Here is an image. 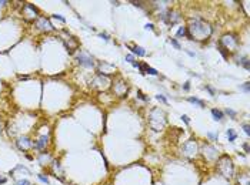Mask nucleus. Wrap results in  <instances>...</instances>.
<instances>
[{
	"instance_id": "22",
	"label": "nucleus",
	"mask_w": 250,
	"mask_h": 185,
	"mask_svg": "<svg viewBox=\"0 0 250 185\" xmlns=\"http://www.w3.org/2000/svg\"><path fill=\"white\" fill-rule=\"evenodd\" d=\"M147 73L152 74V75H157V74H159L156 70H154V69H152V67H149V69H147Z\"/></svg>"
},
{
	"instance_id": "36",
	"label": "nucleus",
	"mask_w": 250,
	"mask_h": 185,
	"mask_svg": "<svg viewBox=\"0 0 250 185\" xmlns=\"http://www.w3.org/2000/svg\"><path fill=\"white\" fill-rule=\"evenodd\" d=\"M100 37H102V38H104V40H109L107 34H103V33H102V34H100Z\"/></svg>"
},
{
	"instance_id": "4",
	"label": "nucleus",
	"mask_w": 250,
	"mask_h": 185,
	"mask_svg": "<svg viewBox=\"0 0 250 185\" xmlns=\"http://www.w3.org/2000/svg\"><path fill=\"white\" fill-rule=\"evenodd\" d=\"M220 46L226 50H234L236 48V46H237V38L234 36H232V34H226V36L222 37V41H220Z\"/></svg>"
},
{
	"instance_id": "16",
	"label": "nucleus",
	"mask_w": 250,
	"mask_h": 185,
	"mask_svg": "<svg viewBox=\"0 0 250 185\" xmlns=\"http://www.w3.org/2000/svg\"><path fill=\"white\" fill-rule=\"evenodd\" d=\"M227 137H229V141H234L236 140V133L233 130H227Z\"/></svg>"
},
{
	"instance_id": "5",
	"label": "nucleus",
	"mask_w": 250,
	"mask_h": 185,
	"mask_svg": "<svg viewBox=\"0 0 250 185\" xmlns=\"http://www.w3.org/2000/svg\"><path fill=\"white\" fill-rule=\"evenodd\" d=\"M23 13H24V17H26L27 20H30V19H36V17H37L36 14L39 13V10H37L36 6H33V4H30V3H26L24 7H23Z\"/></svg>"
},
{
	"instance_id": "7",
	"label": "nucleus",
	"mask_w": 250,
	"mask_h": 185,
	"mask_svg": "<svg viewBox=\"0 0 250 185\" xmlns=\"http://www.w3.org/2000/svg\"><path fill=\"white\" fill-rule=\"evenodd\" d=\"M183 151H184V155H187V157H193V155L196 154V151H197V145H196V143H194L193 140L187 141V143L183 145Z\"/></svg>"
},
{
	"instance_id": "14",
	"label": "nucleus",
	"mask_w": 250,
	"mask_h": 185,
	"mask_svg": "<svg viewBox=\"0 0 250 185\" xmlns=\"http://www.w3.org/2000/svg\"><path fill=\"white\" fill-rule=\"evenodd\" d=\"M239 182H240V185H250V182H249V175H247V174H243V175H240V177H239Z\"/></svg>"
},
{
	"instance_id": "17",
	"label": "nucleus",
	"mask_w": 250,
	"mask_h": 185,
	"mask_svg": "<svg viewBox=\"0 0 250 185\" xmlns=\"http://www.w3.org/2000/svg\"><path fill=\"white\" fill-rule=\"evenodd\" d=\"M187 34V30H186V27H180L179 30H177V36L182 37V36H186Z\"/></svg>"
},
{
	"instance_id": "30",
	"label": "nucleus",
	"mask_w": 250,
	"mask_h": 185,
	"mask_svg": "<svg viewBox=\"0 0 250 185\" xmlns=\"http://www.w3.org/2000/svg\"><path fill=\"white\" fill-rule=\"evenodd\" d=\"M243 128H245V133H246V134H247V135H250V128H249V125H247V124H246V125H245V127H243Z\"/></svg>"
},
{
	"instance_id": "38",
	"label": "nucleus",
	"mask_w": 250,
	"mask_h": 185,
	"mask_svg": "<svg viewBox=\"0 0 250 185\" xmlns=\"http://www.w3.org/2000/svg\"><path fill=\"white\" fill-rule=\"evenodd\" d=\"M4 4H7V1H4V0H3V1H0V6H4Z\"/></svg>"
},
{
	"instance_id": "15",
	"label": "nucleus",
	"mask_w": 250,
	"mask_h": 185,
	"mask_svg": "<svg viewBox=\"0 0 250 185\" xmlns=\"http://www.w3.org/2000/svg\"><path fill=\"white\" fill-rule=\"evenodd\" d=\"M189 101H190V103H193V104H197L199 107H203V106H205V103H203L202 100L196 98V97H189Z\"/></svg>"
},
{
	"instance_id": "1",
	"label": "nucleus",
	"mask_w": 250,
	"mask_h": 185,
	"mask_svg": "<svg viewBox=\"0 0 250 185\" xmlns=\"http://www.w3.org/2000/svg\"><path fill=\"white\" fill-rule=\"evenodd\" d=\"M186 30L189 32L187 36L190 37V40H206L211 34V27L210 24L203 22V20H192L190 26L186 27Z\"/></svg>"
},
{
	"instance_id": "23",
	"label": "nucleus",
	"mask_w": 250,
	"mask_h": 185,
	"mask_svg": "<svg viewBox=\"0 0 250 185\" xmlns=\"http://www.w3.org/2000/svg\"><path fill=\"white\" fill-rule=\"evenodd\" d=\"M242 64H243V67H245V69H247V70H249V60H247V59H243V63H242Z\"/></svg>"
},
{
	"instance_id": "32",
	"label": "nucleus",
	"mask_w": 250,
	"mask_h": 185,
	"mask_svg": "<svg viewBox=\"0 0 250 185\" xmlns=\"http://www.w3.org/2000/svg\"><path fill=\"white\" fill-rule=\"evenodd\" d=\"M139 97H140V98H142V100H144V101H146V100H147V98H146V97H144V96H143V94H142V91H139Z\"/></svg>"
},
{
	"instance_id": "19",
	"label": "nucleus",
	"mask_w": 250,
	"mask_h": 185,
	"mask_svg": "<svg viewBox=\"0 0 250 185\" xmlns=\"http://www.w3.org/2000/svg\"><path fill=\"white\" fill-rule=\"evenodd\" d=\"M16 184L17 185H32L30 184V181H27V180H20V181H17Z\"/></svg>"
},
{
	"instance_id": "28",
	"label": "nucleus",
	"mask_w": 250,
	"mask_h": 185,
	"mask_svg": "<svg viewBox=\"0 0 250 185\" xmlns=\"http://www.w3.org/2000/svg\"><path fill=\"white\" fill-rule=\"evenodd\" d=\"M126 60L130 61V63H133V56H131V54H127V56H126Z\"/></svg>"
},
{
	"instance_id": "31",
	"label": "nucleus",
	"mask_w": 250,
	"mask_h": 185,
	"mask_svg": "<svg viewBox=\"0 0 250 185\" xmlns=\"http://www.w3.org/2000/svg\"><path fill=\"white\" fill-rule=\"evenodd\" d=\"M206 90H207L209 93L211 94V96H214V91H213V88H210V87H206Z\"/></svg>"
},
{
	"instance_id": "8",
	"label": "nucleus",
	"mask_w": 250,
	"mask_h": 185,
	"mask_svg": "<svg viewBox=\"0 0 250 185\" xmlns=\"http://www.w3.org/2000/svg\"><path fill=\"white\" fill-rule=\"evenodd\" d=\"M77 61H79L82 66H84V67H93V66H94L93 59H91L90 56H87V54H79Z\"/></svg>"
},
{
	"instance_id": "9",
	"label": "nucleus",
	"mask_w": 250,
	"mask_h": 185,
	"mask_svg": "<svg viewBox=\"0 0 250 185\" xmlns=\"http://www.w3.org/2000/svg\"><path fill=\"white\" fill-rule=\"evenodd\" d=\"M32 145H33V144H32V141H30L27 137H22V138H19V141H17V147L20 148V149H23V151L29 149Z\"/></svg>"
},
{
	"instance_id": "10",
	"label": "nucleus",
	"mask_w": 250,
	"mask_h": 185,
	"mask_svg": "<svg viewBox=\"0 0 250 185\" xmlns=\"http://www.w3.org/2000/svg\"><path fill=\"white\" fill-rule=\"evenodd\" d=\"M126 91H127V85H126L122 80H120V81H119V83L114 85V93H116L117 96H120V97H122L123 94H126Z\"/></svg>"
},
{
	"instance_id": "25",
	"label": "nucleus",
	"mask_w": 250,
	"mask_h": 185,
	"mask_svg": "<svg viewBox=\"0 0 250 185\" xmlns=\"http://www.w3.org/2000/svg\"><path fill=\"white\" fill-rule=\"evenodd\" d=\"M53 17H54V19H59V20H60V22H63V23H64V22H66V20H64V19H63V17H62V16H60V14H54V16H53Z\"/></svg>"
},
{
	"instance_id": "11",
	"label": "nucleus",
	"mask_w": 250,
	"mask_h": 185,
	"mask_svg": "<svg viewBox=\"0 0 250 185\" xmlns=\"http://www.w3.org/2000/svg\"><path fill=\"white\" fill-rule=\"evenodd\" d=\"M47 143H49V137L43 135V137H40V140H39L37 143H35V148L42 149V148H44L46 145H47Z\"/></svg>"
},
{
	"instance_id": "20",
	"label": "nucleus",
	"mask_w": 250,
	"mask_h": 185,
	"mask_svg": "<svg viewBox=\"0 0 250 185\" xmlns=\"http://www.w3.org/2000/svg\"><path fill=\"white\" fill-rule=\"evenodd\" d=\"M171 44H173V46H174L177 50H180V48H182V47H180V44L177 43V40H174V38H171Z\"/></svg>"
},
{
	"instance_id": "18",
	"label": "nucleus",
	"mask_w": 250,
	"mask_h": 185,
	"mask_svg": "<svg viewBox=\"0 0 250 185\" xmlns=\"http://www.w3.org/2000/svg\"><path fill=\"white\" fill-rule=\"evenodd\" d=\"M139 69H140V71L142 73H147V69H149V66L144 63V64H139Z\"/></svg>"
},
{
	"instance_id": "34",
	"label": "nucleus",
	"mask_w": 250,
	"mask_h": 185,
	"mask_svg": "<svg viewBox=\"0 0 250 185\" xmlns=\"http://www.w3.org/2000/svg\"><path fill=\"white\" fill-rule=\"evenodd\" d=\"M183 88H184V90L187 91V90L190 88V85H189V83H184V87H183Z\"/></svg>"
},
{
	"instance_id": "26",
	"label": "nucleus",
	"mask_w": 250,
	"mask_h": 185,
	"mask_svg": "<svg viewBox=\"0 0 250 185\" xmlns=\"http://www.w3.org/2000/svg\"><path fill=\"white\" fill-rule=\"evenodd\" d=\"M242 90H243V91H246V93H249V83H246V84L242 87Z\"/></svg>"
},
{
	"instance_id": "13",
	"label": "nucleus",
	"mask_w": 250,
	"mask_h": 185,
	"mask_svg": "<svg viewBox=\"0 0 250 185\" xmlns=\"http://www.w3.org/2000/svg\"><path fill=\"white\" fill-rule=\"evenodd\" d=\"M211 114H213V117H214V120L216 121H220V120H223V112L220 110H216V108H213L211 110Z\"/></svg>"
},
{
	"instance_id": "27",
	"label": "nucleus",
	"mask_w": 250,
	"mask_h": 185,
	"mask_svg": "<svg viewBox=\"0 0 250 185\" xmlns=\"http://www.w3.org/2000/svg\"><path fill=\"white\" fill-rule=\"evenodd\" d=\"M226 112H227V114H229L230 117H233V118H234V115H236V112H234V111H233V110H227V111H226Z\"/></svg>"
},
{
	"instance_id": "33",
	"label": "nucleus",
	"mask_w": 250,
	"mask_h": 185,
	"mask_svg": "<svg viewBox=\"0 0 250 185\" xmlns=\"http://www.w3.org/2000/svg\"><path fill=\"white\" fill-rule=\"evenodd\" d=\"M146 29L147 30H153V24H146Z\"/></svg>"
},
{
	"instance_id": "35",
	"label": "nucleus",
	"mask_w": 250,
	"mask_h": 185,
	"mask_svg": "<svg viewBox=\"0 0 250 185\" xmlns=\"http://www.w3.org/2000/svg\"><path fill=\"white\" fill-rule=\"evenodd\" d=\"M6 181H7V180H6L4 177H0V184H4Z\"/></svg>"
},
{
	"instance_id": "21",
	"label": "nucleus",
	"mask_w": 250,
	"mask_h": 185,
	"mask_svg": "<svg viewBox=\"0 0 250 185\" xmlns=\"http://www.w3.org/2000/svg\"><path fill=\"white\" fill-rule=\"evenodd\" d=\"M156 98H157L159 101H162V103H165V104H166V103H167V100H166V98H165V97H163V96H162V94H159V96H156Z\"/></svg>"
},
{
	"instance_id": "12",
	"label": "nucleus",
	"mask_w": 250,
	"mask_h": 185,
	"mask_svg": "<svg viewBox=\"0 0 250 185\" xmlns=\"http://www.w3.org/2000/svg\"><path fill=\"white\" fill-rule=\"evenodd\" d=\"M127 47H129V48H131V51H133L134 54H137V56H144V54H146V51H144L142 47H139V46H131V44H127Z\"/></svg>"
},
{
	"instance_id": "24",
	"label": "nucleus",
	"mask_w": 250,
	"mask_h": 185,
	"mask_svg": "<svg viewBox=\"0 0 250 185\" xmlns=\"http://www.w3.org/2000/svg\"><path fill=\"white\" fill-rule=\"evenodd\" d=\"M39 180L43 181V182H46V184H49V180H47V177H44V175H39Z\"/></svg>"
},
{
	"instance_id": "2",
	"label": "nucleus",
	"mask_w": 250,
	"mask_h": 185,
	"mask_svg": "<svg viewBox=\"0 0 250 185\" xmlns=\"http://www.w3.org/2000/svg\"><path fill=\"white\" fill-rule=\"evenodd\" d=\"M217 171L224 178H232L234 170H233V162H232V159L227 155H223V157L219 158V161H217Z\"/></svg>"
},
{
	"instance_id": "37",
	"label": "nucleus",
	"mask_w": 250,
	"mask_h": 185,
	"mask_svg": "<svg viewBox=\"0 0 250 185\" xmlns=\"http://www.w3.org/2000/svg\"><path fill=\"white\" fill-rule=\"evenodd\" d=\"M243 148L246 149V152H249V144H245V145H243Z\"/></svg>"
},
{
	"instance_id": "29",
	"label": "nucleus",
	"mask_w": 250,
	"mask_h": 185,
	"mask_svg": "<svg viewBox=\"0 0 250 185\" xmlns=\"http://www.w3.org/2000/svg\"><path fill=\"white\" fill-rule=\"evenodd\" d=\"M182 120H183V121H184L186 124H189V122H190V121H189V117H187V115H182Z\"/></svg>"
},
{
	"instance_id": "3",
	"label": "nucleus",
	"mask_w": 250,
	"mask_h": 185,
	"mask_svg": "<svg viewBox=\"0 0 250 185\" xmlns=\"http://www.w3.org/2000/svg\"><path fill=\"white\" fill-rule=\"evenodd\" d=\"M156 121H157V124H156V131H160V130L165 127V124H166V115H165L163 111L159 110V108H153L152 112H150V118H149L150 127H153Z\"/></svg>"
},
{
	"instance_id": "6",
	"label": "nucleus",
	"mask_w": 250,
	"mask_h": 185,
	"mask_svg": "<svg viewBox=\"0 0 250 185\" xmlns=\"http://www.w3.org/2000/svg\"><path fill=\"white\" fill-rule=\"evenodd\" d=\"M36 26L42 30V32H50V30H53L54 27H53V24L49 22V19H46V17H40L37 22H36Z\"/></svg>"
}]
</instances>
